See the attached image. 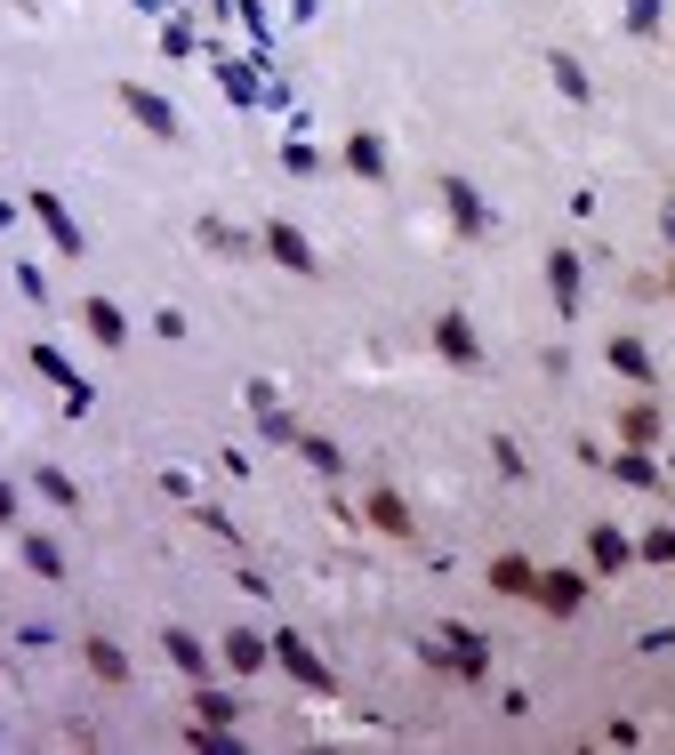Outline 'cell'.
Returning a JSON list of instances; mask_svg holds the SVG:
<instances>
[{
    "mask_svg": "<svg viewBox=\"0 0 675 755\" xmlns=\"http://www.w3.org/2000/svg\"><path fill=\"white\" fill-rule=\"evenodd\" d=\"M129 113H145V121H153V129H161V137H169V129H178V113H169V105H153V97H145V89H129Z\"/></svg>",
    "mask_w": 675,
    "mask_h": 755,
    "instance_id": "cell-1",
    "label": "cell"
}]
</instances>
